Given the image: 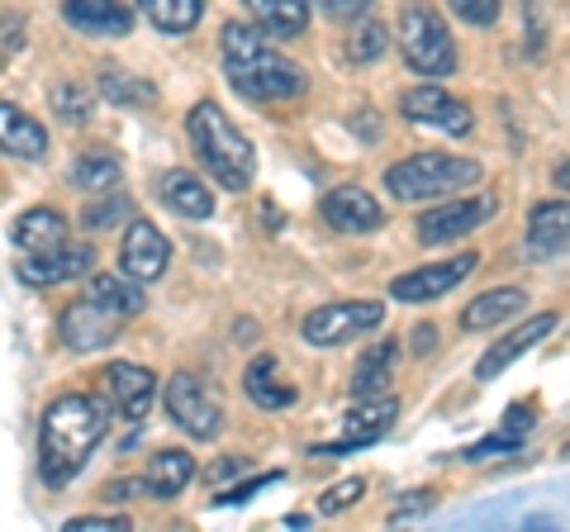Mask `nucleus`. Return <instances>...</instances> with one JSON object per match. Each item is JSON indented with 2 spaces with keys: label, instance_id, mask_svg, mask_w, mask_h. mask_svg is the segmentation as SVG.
I'll return each instance as SVG.
<instances>
[{
  "label": "nucleus",
  "instance_id": "2f4dec72",
  "mask_svg": "<svg viewBox=\"0 0 570 532\" xmlns=\"http://www.w3.org/2000/svg\"><path fill=\"white\" fill-rule=\"evenodd\" d=\"M52 110H58L67 124H86L96 115V86H86V81L52 86Z\"/></svg>",
  "mask_w": 570,
  "mask_h": 532
},
{
  "label": "nucleus",
  "instance_id": "2eb2a0df",
  "mask_svg": "<svg viewBox=\"0 0 570 532\" xmlns=\"http://www.w3.org/2000/svg\"><path fill=\"white\" fill-rule=\"evenodd\" d=\"M105 390H110L115 410L129 418V423H142L153 410V395H157V376L148 366H134V362H110L105 366Z\"/></svg>",
  "mask_w": 570,
  "mask_h": 532
},
{
  "label": "nucleus",
  "instance_id": "9d476101",
  "mask_svg": "<svg viewBox=\"0 0 570 532\" xmlns=\"http://www.w3.org/2000/svg\"><path fill=\"white\" fill-rule=\"evenodd\" d=\"M119 328H124V318L115 309H105L100 299H91V295L71 299V305L62 309V318H58V333H62V343L71 352H100V347H110L119 338Z\"/></svg>",
  "mask_w": 570,
  "mask_h": 532
},
{
  "label": "nucleus",
  "instance_id": "72a5a7b5",
  "mask_svg": "<svg viewBox=\"0 0 570 532\" xmlns=\"http://www.w3.org/2000/svg\"><path fill=\"white\" fill-rule=\"evenodd\" d=\"M385 48H390V29L376 24V20H366V24L347 39V58H352V62H376Z\"/></svg>",
  "mask_w": 570,
  "mask_h": 532
},
{
  "label": "nucleus",
  "instance_id": "393cba45",
  "mask_svg": "<svg viewBox=\"0 0 570 532\" xmlns=\"http://www.w3.org/2000/svg\"><path fill=\"white\" fill-rule=\"evenodd\" d=\"M190 475H195L190 452L167 447V452H153L148 475H142V490H148L153 500H176V494H181V490L190 485Z\"/></svg>",
  "mask_w": 570,
  "mask_h": 532
},
{
  "label": "nucleus",
  "instance_id": "c9c22d12",
  "mask_svg": "<svg viewBox=\"0 0 570 532\" xmlns=\"http://www.w3.org/2000/svg\"><path fill=\"white\" fill-rule=\"evenodd\" d=\"M438 509V494L433 490H414V494H400L395 504H390V519L404 523V519H423V513Z\"/></svg>",
  "mask_w": 570,
  "mask_h": 532
},
{
  "label": "nucleus",
  "instance_id": "aec40b11",
  "mask_svg": "<svg viewBox=\"0 0 570 532\" xmlns=\"http://www.w3.org/2000/svg\"><path fill=\"white\" fill-rule=\"evenodd\" d=\"M0 148L20 162H43L48 157V129L20 105H0Z\"/></svg>",
  "mask_w": 570,
  "mask_h": 532
},
{
  "label": "nucleus",
  "instance_id": "a19ab883",
  "mask_svg": "<svg viewBox=\"0 0 570 532\" xmlns=\"http://www.w3.org/2000/svg\"><path fill=\"white\" fill-rule=\"evenodd\" d=\"M238 471H247V456H219V461H214V466L205 471V485H209V490H219L228 475H238Z\"/></svg>",
  "mask_w": 570,
  "mask_h": 532
},
{
  "label": "nucleus",
  "instance_id": "1a4fd4ad",
  "mask_svg": "<svg viewBox=\"0 0 570 532\" xmlns=\"http://www.w3.org/2000/svg\"><path fill=\"white\" fill-rule=\"evenodd\" d=\"M480 266L475 253H456L448 262H433V266H419V272H404L390 280V299H400V305H428V299L448 295L452 286H461L471 272Z\"/></svg>",
  "mask_w": 570,
  "mask_h": 532
},
{
  "label": "nucleus",
  "instance_id": "c756f323",
  "mask_svg": "<svg viewBox=\"0 0 570 532\" xmlns=\"http://www.w3.org/2000/svg\"><path fill=\"white\" fill-rule=\"evenodd\" d=\"M138 10L148 14L157 33H190L205 14V0H138Z\"/></svg>",
  "mask_w": 570,
  "mask_h": 532
},
{
  "label": "nucleus",
  "instance_id": "412c9836",
  "mask_svg": "<svg viewBox=\"0 0 570 532\" xmlns=\"http://www.w3.org/2000/svg\"><path fill=\"white\" fill-rule=\"evenodd\" d=\"M266 39H299L309 29V0H243Z\"/></svg>",
  "mask_w": 570,
  "mask_h": 532
},
{
  "label": "nucleus",
  "instance_id": "9b49d317",
  "mask_svg": "<svg viewBox=\"0 0 570 532\" xmlns=\"http://www.w3.org/2000/svg\"><path fill=\"white\" fill-rule=\"evenodd\" d=\"M400 115L414 119V124H423V129H442V134H456V138L471 134V124H475V115L466 110V105L442 91L438 81L404 91V96H400Z\"/></svg>",
  "mask_w": 570,
  "mask_h": 532
},
{
  "label": "nucleus",
  "instance_id": "a878e982",
  "mask_svg": "<svg viewBox=\"0 0 570 532\" xmlns=\"http://www.w3.org/2000/svg\"><path fill=\"white\" fill-rule=\"evenodd\" d=\"M523 305H528V295H523L519 286H499V290L480 295V299H471V305L461 309V328L485 333V328H494V324H504V318H513Z\"/></svg>",
  "mask_w": 570,
  "mask_h": 532
},
{
  "label": "nucleus",
  "instance_id": "20e7f679",
  "mask_svg": "<svg viewBox=\"0 0 570 532\" xmlns=\"http://www.w3.org/2000/svg\"><path fill=\"white\" fill-rule=\"evenodd\" d=\"M224 72H228V86H234L243 100H257V105L295 100L305 91V72H299L295 62H285L281 52H272L266 43L247 48V52H228Z\"/></svg>",
  "mask_w": 570,
  "mask_h": 532
},
{
  "label": "nucleus",
  "instance_id": "c85d7f7f",
  "mask_svg": "<svg viewBox=\"0 0 570 532\" xmlns=\"http://www.w3.org/2000/svg\"><path fill=\"white\" fill-rule=\"evenodd\" d=\"M119 176H124V162H119L110 148H86L77 162H71V186H77V190L105 195V190L119 186Z\"/></svg>",
  "mask_w": 570,
  "mask_h": 532
},
{
  "label": "nucleus",
  "instance_id": "f03ea898",
  "mask_svg": "<svg viewBox=\"0 0 570 532\" xmlns=\"http://www.w3.org/2000/svg\"><path fill=\"white\" fill-rule=\"evenodd\" d=\"M186 134H190L195 157H200L205 171L224 190H247V186H253L257 152H253V144H247V138L234 129V119H228L214 100H200L186 115Z\"/></svg>",
  "mask_w": 570,
  "mask_h": 532
},
{
  "label": "nucleus",
  "instance_id": "f3484780",
  "mask_svg": "<svg viewBox=\"0 0 570 532\" xmlns=\"http://www.w3.org/2000/svg\"><path fill=\"white\" fill-rule=\"evenodd\" d=\"M557 324H561L557 314H538V318H528V324H519V328L509 333V338H499V343L485 352V357L475 362V381H494V376H504V371H509L513 362H519L523 352L538 347V343L547 338V333H557Z\"/></svg>",
  "mask_w": 570,
  "mask_h": 532
},
{
  "label": "nucleus",
  "instance_id": "f704fd0d",
  "mask_svg": "<svg viewBox=\"0 0 570 532\" xmlns=\"http://www.w3.org/2000/svg\"><path fill=\"white\" fill-rule=\"evenodd\" d=\"M452 14L461 24H475V29H490L499 20V10H504V0H448Z\"/></svg>",
  "mask_w": 570,
  "mask_h": 532
},
{
  "label": "nucleus",
  "instance_id": "a18cd8bd",
  "mask_svg": "<svg viewBox=\"0 0 570 532\" xmlns=\"http://www.w3.org/2000/svg\"><path fill=\"white\" fill-rule=\"evenodd\" d=\"M433 343H438V328L433 324H419L414 328V352H433Z\"/></svg>",
  "mask_w": 570,
  "mask_h": 532
},
{
  "label": "nucleus",
  "instance_id": "0eeeda50",
  "mask_svg": "<svg viewBox=\"0 0 570 532\" xmlns=\"http://www.w3.org/2000/svg\"><path fill=\"white\" fill-rule=\"evenodd\" d=\"M167 414H171V423L186 437H200V442L219 437V428H224V404H219V395H214L200 376H195V371L171 376V385H167Z\"/></svg>",
  "mask_w": 570,
  "mask_h": 532
},
{
  "label": "nucleus",
  "instance_id": "6ab92c4d",
  "mask_svg": "<svg viewBox=\"0 0 570 532\" xmlns=\"http://www.w3.org/2000/svg\"><path fill=\"white\" fill-rule=\"evenodd\" d=\"M62 20L91 39H124L134 29V10L124 0H67Z\"/></svg>",
  "mask_w": 570,
  "mask_h": 532
},
{
  "label": "nucleus",
  "instance_id": "5701e85b",
  "mask_svg": "<svg viewBox=\"0 0 570 532\" xmlns=\"http://www.w3.org/2000/svg\"><path fill=\"white\" fill-rule=\"evenodd\" d=\"M395 362H400V338H381L362 352V362L352 371V395L356 400H371V395H385L390 376H395Z\"/></svg>",
  "mask_w": 570,
  "mask_h": 532
},
{
  "label": "nucleus",
  "instance_id": "6e6552de",
  "mask_svg": "<svg viewBox=\"0 0 570 532\" xmlns=\"http://www.w3.org/2000/svg\"><path fill=\"white\" fill-rule=\"evenodd\" d=\"M395 414H400V400H362V410H352L343 418V433H337L333 442H318L314 456H352V452H362L371 447V442H381L390 428H395Z\"/></svg>",
  "mask_w": 570,
  "mask_h": 532
},
{
  "label": "nucleus",
  "instance_id": "b1692460",
  "mask_svg": "<svg viewBox=\"0 0 570 532\" xmlns=\"http://www.w3.org/2000/svg\"><path fill=\"white\" fill-rule=\"evenodd\" d=\"M10 238L20 243L24 253H52V247L67 243V219L58 215V209H48V205H33V209H24V215L14 219Z\"/></svg>",
  "mask_w": 570,
  "mask_h": 532
},
{
  "label": "nucleus",
  "instance_id": "37998d69",
  "mask_svg": "<svg viewBox=\"0 0 570 532\" xmlns=\"http://www.w3.org/2000/svg\"><path fill=\"white\" fill-rule=\"evenodd\" d=\"M138 490H142V481H110L105 485V500H134Z\"/></svg>",
  "mask_w": 570,
  "mask_h": 532
},
{
  "label": "nucleus",
  "instance_id": "4c0bfd02",
  "mask_svg": "<svg viewBox=\"0 0 570 532\" xmlns=\"http://www.w3.org/2000/svg\"><path fill=\"white\" fill-rule=\"evenodd\" d=\"M362 494H366V481H343V485H333V494L318 500V513H343L362 500Z\"/></svg>",
  "mask_w": 570,
  "mask_h": 532
},
{
  "label": "nucleus",
  "instance_id": "e433bc0d",
  "mask_svg": "<svg viewBox=\"0 0 570 532\" xmlns=\"http://www.w3.org/2000/svg\"><path fill=\"white\" fill-rule=\"evenodd\" d=\"M276 481H281V471H262V475H253V481H243V485H234V490L214 494V504H219V509H234V504L253 500V494H262L266 485H276Z\"/></svg>",
  "mask_w": 570,
  "mask_h": 532
},
{
  "label": "nucleus",
  "instance_id": "a211bd4d",
  "mask_svg": "<svg viewBox=\"0 0 570 532\" xmlns=\"http://www.w3.org/2000/svg\"><path fill=\"white\" fill-rule=\"evenodd\" d=\"M566 238H570V209L566 200H542L528 219V238H523V253L528 262H561L566 257Z\"/></svg>",
  "mask_w": 570,
  "mask_h": 532
},
{
  "label": "nucleus",
  "instance_id": "4be33fe9",
  "mask_svg": "<svg viewBox=\"0 0 570 532\" xmlns=\"http://www.w3.org/2000/svg\"><path fill=\"white\" fill-rule=\"evenodd\" d=\"M243 390H247V400H253L257 410H291V404L299 400V390L281 376V362H276V357H257V362H247Z\"/></svg>",
  "mask_w": 570,
  "mask_h": 532
},
{
  "label": "nucleus",
  "instance_id": "c03bdc74",
  "mask_svg": "<svg viewBox=\"0 0 570 532\" xmlns=\"http://www.w3.org/2000/svg\"><path fill=\"white\" fill-rule=\"evenodd\" d=\"M528 423H532V414H528V404H519V410H509V418H504V428H509L513 437H523V433H528Z\"/></svg>",
  "mask_w": 570,
  "mask_h": 532
},
{
  "label": "nucleus",
  "instance_id": "ddd939ff",
  "mask_svg": "<svg viewBox=\"0 0 570 532\" xmlns=\"http://www.w3.org/2000/svg\"><path fill=\"white\" fill-rule=\"evenodd\" d=\"M171 262V243L163 238V228L148 224V219H129V234H124V247H119V266L129 280H157L167 272Z\"/></svg>",
  "mask_w": 570,
  "mask_h": 532
},
{
  "label": "nucleus",
  "instance_id": "7ed1b4c3",
  "mask_svg": "<svg viewBox=\"0 0 570 532\" xmlns=\"http://www.w3.org/2000/svg\"><path fill=\"white\" fill-rule=\"evenodd\" d=\"M385 186L400 205L438 200V195L480 186V162H471V157H452V152H419V157H404V162L390 167Z\"/></svg>",
  "mask_w": 570,
  "mask_h": 532
},
{
  "label": "nucleus",
  "instance_id": "473e14b6",
  "mask_svg": "<svg viewBox=\"0 0 570 532\" xmlns=\"http://www.w3.org/2000/svg\"><path fill=\"white\" fill-rule=\"evenodd\" d=\"M129 219H134V200L129 195H119V190H105V200H91L86 205V215H81V224L91 228V234H105V228H119Z\"/></svg>",
  "mask_w": 570,
  "mask_h": 532
},
{
  "label": "nucleus",
  "instance_id": "79ce46f5",
  "mask_svg": "<svg viewBox=\"0 0 570 532\" xmlns=\"http://www.w3.org/2000/svg\"><path fill=\"white\" fill-rule=\"evenodd\" d=\"M129 528V519H71L62 532H119Z\"/></svg>",
  "mask_w": 570,
  "mask_h": 532
},
{
  "label": "nucleus",
  "instance_id": "7c9ffc66",
  "mask_svg": "<svg viewBox=\"0 0 570 532\" xmlns=\"http://www.w3.org/2000/svg\"><path fill=\"white\" fill-rule=\"evenodd\" d=\"M91 299H100V305L115 309L119 318L142 314V290H138V280H129V276H96L91 280Z\"/></svg>",
  "mask_w": 570,
  "mask_h": 532
},
{
  "label": "nucleus",
  "instance_id": "ea45409f",
  "mask_svg": "<svg viewBox=\"0 0 570 532\" xmlns=\"http://www.w3.org/2000/svg\"><path fill=\"white\" fill-rule=\"evenodd\" d=\"M371 6H376V0H318V10L333 14V20H362Z\"/></svg>",
  "mask_w": 570,
  "mask_h": 532
},
{
  "label": "nucleus",
  "instance_id": "f257e3e1",
  "mask_svg": "<svg viewBox=\"0 0 570 532\" xmlns=\"http://www.w3.org/2000/svg\"><path fill=\"white\" fill-rule=\"evenodd\" d=\"M110 433V404L100 395H58L39 423V475L48 490H62L77 475L100 437Z\"/></svg>",
  "mask_w": 570,
  "mask_h": 532
},
{
  "label": "nucleus",
  "instance_id": "f8f14e48",
  "mask_svg": "<svg viewBox=\"0 0 570 532\" xmlns=\"http://www.w3.org/2000/svg\"><path fill=\"white\" fill-rule=\"evenodd\" d=\"M494 215V200L490 195H475V200H452V205H438L428 209V215L419 219V243L428 247H442V243H456L475 234L480 224H485Z\"/></svg>",
  "mask_w": 570,
  "mask_h": 532
},
{
  "label": "nucleus",
  "instance_id": "423d86ee",
  "mask_svg": "<svg viewBox=\"0 0 570 532\" xmlns=\"http://www.w3.org/2000/svg\"><path fill=\"white\" fill-rule=\"evenodd\" d=\"M385 305L381 299H333V305H318L314 314H305V343L309 347H343L362 333L381 328Z\"/></svg>",
  "mask_w": 570,
  "mask_h": 532
},
{
  "label": "nucleus",
  "instance_id": "bb28decb",
  "mask_svg": "<svg viewBox=\"0 0 570 532\" xmlns=\"http://www.w3.org/2000/svg\"><path fill=\"white\" fill-rule=\"evenodd\" d=\"M163 200L186 219H209L214 215V195L195 171H167L163 176Z\"/></svg>",
  "mask_w": 570,
  "mask_h": 532
},
{
  "label": "nucleus",
  "instance_id": "39448f33",
  "mask_svg": "<svg viewBox=\"0 0 570 532\" xmlns=\"http://www.w3.org/2000/svg\"><path fill=\"white\" fill-rule=\"evenodd\" d=\"M400 52H404L409 72H419L428 81H442L456 72L452 33L438 20V10H428V6H409L400 14Z\"/></svg>",
  "mask_w": 570,
  "mask_h": 532
},
{
  "label": "nucleus",
  "instance_id": "dca6fc26",
  "mask_svg": "<svg viewBox=\"0 0 570 532\" xmlns=\"http://www.w3.org/2000/svg\"><path fill=\"white\" fill-rule=\"evenodd\" d=\"M324 219L337 228V234H376L385 224L376 195L362 190V186H333L324 195Z\"/></svg>",
  "mask_w": 570,
  "mask_h": 532
},
{
  "label": "nucleus",
  "instance_id": "4468645a",
  "mask_svg": "<svg viewBox=\"0 0 570 532\" xmlns=\"http://www.w3.org/2000/svg\"><path fill=\"white\" fill-rule=\"evenodd\" d=\"M96 266V247L91 243H62L52 253H29V262H20V280L24 286H62V280H77Z\"/></svg>",
  "mask_w": 570,
  "mask_h": 532
},
{
  "label": "nucleus",
  "instance_id": "cd10ccee",
  "mask_svg": "<svg viewBox=\"0 0 570 532\" xmlns=\"http://www.w3.org/2000/svg\"><path fill=\"white\" fill-rule=\"evenodd\" d=\"M96 96L119 105V110H148V105H157V86L134 72H119V67H105L96 77Z\"/></svg>",
  "mask_w": 570,
  "mask_h": 532
},
{
  "label": "nucleus",
  "instance_id": "58836bf2",
  "mask_svg": "<svg viewBox=\"0 0 570 532\" xmlns=\"http://www.w3.org/2000/svg\"><path fill=\"white\" fill-rule=\"evenodd\" d=\"M504 452H519V437H485V442H475V447H466L461 456L466 461H490V456H504Z\"/></svg>",
  "mask_w": 570,
  "mask_h": 532
}]
</instances>
